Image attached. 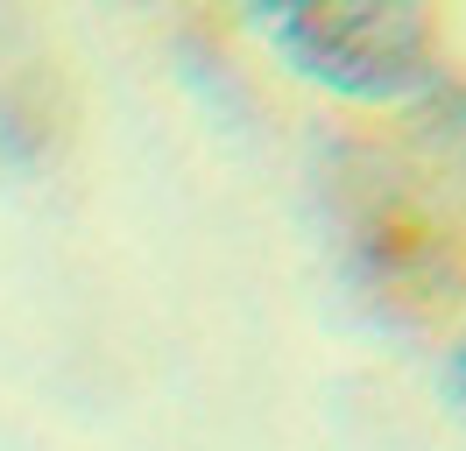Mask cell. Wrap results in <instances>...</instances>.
I'll list each match as a JSON object with an SVG mask.
<instances>
[{
    "label": "cell",
    "instance_id": "obj_1",
    "mask_svg": "<svg viewBox=\"0 0 466 451\" xmlns=\"http://www.w3.org/2000/svg\"><path fill=\"white\" fill-rule=\"evenodd\" d=\"M297 78L339 92L353 106H403L438 92L431 22L403 0H283L255 15Z\"/></svg>",
    "mask_w": 466,
    "mask_h": 451
},
{
    "label": "cell",
    "instance_id": "obj_2",
    "mask_svg": "<svg viewBox=\"0 0 466 451\" xmlns=\"http://www.w3.org/2000/svg\"><path fill=\"white\" fill-rule=\"evenodd\" d=\"M445 127H452V135L466 141V99H460V92H452V99H445Z\"/></svg>",
    "mask_w": 466,
    "mask_h": 451
},
{
    "label": "cell",
    "instance_id": "obj_3",
    "mask_svg": "<svg viewBox=\"0 0 466 451\" xmlns=\"http://www.w3.org/2000/svg\"><path fill=\"white\" fill-rule=\"evenodd\" d=\"M452 388L466 395V338H460V346H452Z\"/></svg>",
    "mask_w": 466,
    "mask_h": 451
}]
</instances>
